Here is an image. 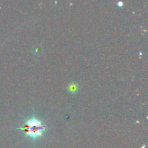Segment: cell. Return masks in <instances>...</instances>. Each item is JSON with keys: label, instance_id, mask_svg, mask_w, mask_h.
<instances>
[{"label": "cell", "instance_id": "obj_1", "mask_svg": "<svg viewBox=\"0 0 148 148\" xmlns=\"http://www.w3.org/2000/svg\"><path fill=\"white\" fill-rule=\"evenodd\" d=\"M24 131L25 134L27 137L36 140L38 137L43 135L46 130V126L41 121L36 118H31L26 121L25 125L21 128H19Z\"/></svg>", "mask_w": 148, "mask_h": 148}]
</instances>
